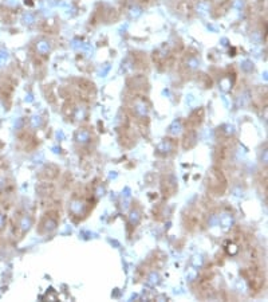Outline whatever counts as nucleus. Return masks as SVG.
<instances>
[{"mask_svg":"<svg viewBox=\"0 0 268 302\" xmlns=\"http://www.w3.org/2000/svg\"><path fill=\"white\" fill-rule=\"evenodd\" d=\"M208 188L216 195H223L227 188V179L219 169H212L208 173Z\"/></svg>","mask_w":268,"mask_h":302,"instance_id":"f257e3e1","label":"nucleus"},{"mask_svg":"<svg viewBox=\"0 0 268 302\" xmlns=\"http://www.w3.org/2000/svg\"><path fill=\"white\" fill-rule=\"evenodd\" d=\"M244 274L247 275V279H248L249 282V286L251 289L255 291V293H259L263 290V287H264V283H266V277L264 274L261 273L259 269H256V267H248Z\"/></svg>","mask_w":268,"mask_h":302,"instance_id":"f03ea898","label":"nucleus"},{"mask_svg":"<svg viewBox=\"0 0 268 302\" xmlns=\"http://www.w3.org/2000/svg\"><path fill=\"white\" fill-rule=\"evenodd\" d=\"M202 220H204V214L200 210H196V208H192V210L186 212L185 216H184L185 227L188 230H190V231L197 230L202 224Z\"/></svg>","mask_w":268,"mask_h":302,"instance_id":"7ed1b4c3","label":"nucleus"},{"mask_svg":"<svg viewBox=\"0 0 268 302\" xmlns=\"http://www.w3.org/2000/svg\"><path fill=\"white\" fill-rule=\"evenodd\" d=\"M231 156H232V148L229 146V145H221L219 149L216 151L215 159H216V161H217V163L225 164V163H228V161H229Z\"/></svg>","mask_w":268,"mask_h":302,"instance_id":"20e7f679","label":"nucleus"}]
</instances>
